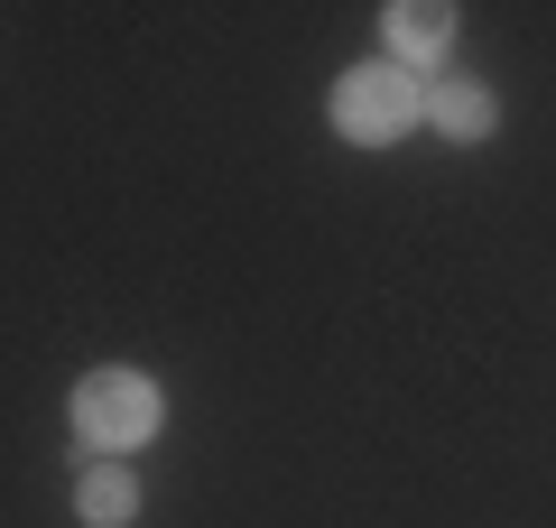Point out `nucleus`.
Listing matches in <instances>:
<instances>
[{
    "instance_id": "1",
    "label": "nucleus",
    "mask_w": 556,
    "mask_h": 528,
    "mask_svg": "<svg viewBox=\"0 0 556 528\" xmlns=\"http://www.w3.org/2000/svg\"><path fill=\"white\" fill-rule=\"evenodd\" d=\"M159 380L149 372H84L75 380V436L93 464H130L149 436H159Z\"/></svg>"
},
{
    "instance_id": "2",
    "label": "nucleus",
    "mask_w": 556,
    "mask_h": 528,
    "mask_svg": "<svg viewBox=\"0 0 556 528\" xmlns=\"http://www.w3.org/2000/svg\"><path fill=\"white\" fill-rule=\"evenodd\" d=\"M417 121H427V93H417V75H399V65H353V75L334 84V130L353 139V149H390Z\"/></svg>"
},
{
    "instance_id": "3",
    "label": "nucleus",
    "mask_w": 556,
    "mask_h": 528,
    "mask_svg": "<svg viewBox=\"0 0 556 528\" xmlns=\"http://www.w3.org/2000/svg\"><path fill=\"white\" fill-rule=\"evenodd\" d=\"M390 47H399V75H417V65H437L445 47H455V10L445 0H390Z\"/></svg>"
},
{
    "instance_id": "4",
    "label": "nucleus",
    "mask_w": 556,
    "mask_h": 528,
    "mask_svg": "<svg viewBox=\"0 0 556 528\" xmlns=\"http://www.w3.org/2000/svg\"><path fill=\"white\" fill-rule=\"evenodd\" d=\"M75 519H84V528H130V519H139V482H130V464H84V482H75Z\"/></svg>"
},
{
    "instance_id": "5",
    "label": "nucleus",
    "mask_w": 556,
    "mask_h": 528,
    "mask_svg": "<svg viewBox=\"0 0 556 528\" xmlns=\"http://www.w3.org/2000/svg\"><path fill=\"white\" fill-rule=\"evenodd\" d=\"M427 130H445V139H492V84L445 75L437 93H427Z\"/></svg>"
}]
</instances>
